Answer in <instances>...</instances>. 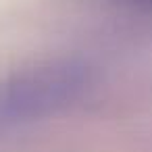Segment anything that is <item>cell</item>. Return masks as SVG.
Wrapping results in <instances>:
<instances>
[{"label":"cell","instance_id":"cell-1","mask_svg":"<svg viewBox=\"0 0 152 152\" xmlns=\"http://www.w3.org/2000/svg\"><path fill=\"white\" fill-rule=\"evenodd\" d=\"M88 86V67L69 58L19 69L0 81V123L17 125L54 115L79 100Z\"/></svg>","mask_w":152,"mask_h":152},{"label":"cell","instance_id":"cell-2","mask_svg":"<svg viewBox=\"0 0 152 152\" xmlns=\"http://www.w3.org/2000/svg\"><path fill=\"white\" fill-rule=\"evenodd\" d=\"M117 4H125V7H137V9H146L152 11V0H113Z\"/></svg>","mask_w":152,"mask_h":152}]
</instances>
